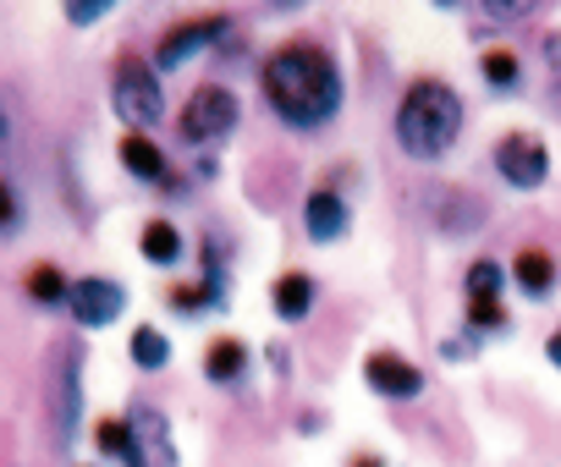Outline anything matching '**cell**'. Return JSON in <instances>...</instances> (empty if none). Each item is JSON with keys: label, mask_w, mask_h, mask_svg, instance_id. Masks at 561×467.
<instances>
[{"label": "cell", "mask_w": 561, "mask_h": 467, "mask_svg": "<svg viewBox=\"0 0 561 467\" xmlns=\"http://www.w3.org/2000/svg\"><path fill=\"white\" fill-rule=\"evenodd\" d=\"M259 89H264V105L298 132L336 121L342 94H347L336 56L314 39H287L280 50H270V61L259 67Z\"/></svg>", "instance_id": "obj_1"}, {"label": "cell", "mask_w": 561, "mask_h": 467, "mask_svg": "<svg viewBox=\"0 0 561 467\" xmlns=\"http://www.w3.org/2000/svg\"><path fill=\"white\" fill-rule=\"evenodd\" d=\"M462 132V100L440 78H419L397 105V143L413 160H440Z\"/></svg>", "instance_id": "obj_2"}, {"label": "cell", "mask_w": 561, "mask_h": 467, "mask_svg": "<svg viewBox=\"0 0 561 467\" xmlns=\"http://www.w3.org/2000/svg\"><path fill=\"white\" fill-rule=\"evenodd\" d=\"M111 105H116V116H122L133 132L154 127V121L165 116V100H160V78H154V67H144L138 56H122L116 72H111Z\"/></svg>", "instance_id": "obj_3"}, {"label": "cell", "mask_w": 561, "mask_h": 467, "mask_svg": "<svg viewBox=\"0 0 561 467\" xmlns=\"http://www.w3.org/2000/svg\"><path fill=\"white\" fill-rule=\"evenodd\" d=\"M237 116H242V105H237L231 89L198 83L193 100L182 105V138H187V143H220V138L237 127Z\"/></svg>", "instance_id": "obj_4"}, {"label": "cell", "mask_w": 561, "mask_h": 467, "mask_svg": "<svg viewBox=\"0 0 561 467\" xmlns=\"http://www.w3.org/2000/svg\"><path fill=\"white\" fill-rule=\"evenodd\" d=\"M78 418H83V358H78V347H67L56 374H50V429H56V451L61 456L78 440Z\"/></svg>", "instance_id": "obj_5"}, {"label": "cell", "mask_w": 561, "mask_h": 467, "mask_svg": "<svg viewBox=\"0 0 561 467\" xmlns=\"http://www.w3.org/2000/svg\"><path fill=\"white\" fill-rule=\"evenodd\" d=\"M495 171H501L506 187L534 192V187H545V176H550V154H545V143H539L534 132H506V138L495 143Z\"/></svg>", "instance_id": "obj_6"}, {"label": "cell", "mask_w": 561, "mask_h": 467, "mask_svg": "<svg viewBox=\"0 0 561 467\" xmlns=\"http://www.w3.org/2000/svg\"><path fill=\"white\" fill-rule=\"evenodd\" d=\"M67 308H72V319H78L83 330H105V325L122 319V308H127V287L111 281V276H78Z\"/></svg>", "instance_id": "obj_7"}, {"label": "cell", "mask_w": 561, "mask_h": 467, "mask_svg": "<svg viewBox=\"0 0 561 467\" xmlns=\"http://www.w3.org/2000/svg\"><path fill=\"white\" fill-rule=\"evenodd\" d=\"M127 423H133V451H127L122 467H176V445H171V429H165L160 407L138 401L127 412Z\"/></svg>", "instance_id": "obj_8"}, {"label": "cell", "mask_w": 561, "mask_h": 467, "mask_svg": "<svg viewBox=\"0 0 561 467\" xmlns=\"http://www.w3.org/2000/svg\"><path fill=\"white\" fill-rule=\"evenodd\" d=\"M364 380H369V390L386 396V401H419L424 385H430L424 369L408 363L402 352H369V358H364Z\"/></svg>", "instance_id": "obj_9"}, {"label": "cell", "mask_w": 561, "mask_h": 467, "mask_svg": "<svg viewBox=\"0 0 561 467\" xmlns=\"http://www.w3.org/2000/svg\"><path fill=\"white\" fill-rule=\"evenodd\" d=\"M220 34H226V17H220V12H215V17H193V23H176L171 34H160L154 67H160V72H176L182 61H193L198 50H209Z\"/></svg>", "instance_id": "obj_10"}, {"label": "cell", "mask_w": 561, "mask_h": 467, "mask_svg": "<svg viewBox=\"0 0 561 467\" xmlns=\"http://www.w3.org/2000/svg\"><path fill=\"white\" fill-rule=\"evenodd\" d=\"M304 231H309V243H342L347 231H353V209L336 187H314L304 198Z\"/></svg>", "instance_id": "obj_11"}, {"label": "cell", "mask_w": 561, "mask_h": 467, "mask_svg": "<svg viewBox=\"0 0 561 467\" xmlns=\"http://www.w3.org/2000/svg\"><path fill=\"white\" fill-rule=\"evenodd\" d=\"M424 192H430L424 209H430V220L446 231V237H462V231H473L484 220V203L473 192H462V187H424Z\"/></svg>", "instance_id": "obj_12"}, {"label": "cell", "mask_w": 561, "mask_h": 467, "mask_svg": "<svg viewBox=\"0 0 561 467\" xmlns=\"http://www.w3.org/2000/svg\"><path fill=\"white\" fill-rule=\"evenodd\" d=\"M314 297H320V281L309 270H287L275 287H270V308L280 325H304L314 314Z\"/></svg>", "instance_id": "obj_13"}, {"label": "cell", "mask_w": 561, "mask_h": 467, "mask_svg": "<svg viewBox=\"0 0 561 467\" xmlns=\"http://www.w3.org/2000/svg\"><path fill=\"white\" fill-rule=\"evenodd\" d=\"M248 369H253V358H248V347L237 341V336H215L209 347H204V380L209 385H242L248 380Z\"/></svg>", "instance_id": "obj_14"}, {"label": "cell", "mask_w": 561, "mask_h": 467, "mask_svg": "<svg viewBox=\"0 0 561 467\" xmlns=\"http://www.w3.org/2000/svg\"><path fill=\"white\" fill-rule=\"evenodd\" d=\"M122 165H127L138 182H165V187H176L165 149H160V143H149L144 132H127V138H122Z\"/></svg>", "instance_id": "obj_15"}, {"label": "cell", "mask_w": 561, "mask_h": 467, "mask_svg": "<svg viewBox=\"0 0 561 467\" xmlns=\"http://www.w3.org/2000/svg\"><path fill=\"white\" fill-rule=\"evenodd\" d=\"M506 276H512V281H517V292H523V297H534V303L556 292V259H550L545 248H523V254L512 259V270H506Z\"/></svg>", "instance_id": "obj_16"}, {"label": "cell", "mask_w": 561, "mask_h": 467, "mask_svg": "<svg viewBox=\"0 0 561 467\" xmlns=\"http://www.w3.org/2000/svg\"><path fill=\"white\" fill-rule=\"evenodd\" d=\"M138 248H144V259H149V265H165V270H171V265H176V259L187 254L182 231H176L171 220H149V225H144V243H138Z\"/></svg>", "instance_id": "obj_17"}, {"label": "cell", "mask_w": 561, "mask_h": 467, "mask_svg": "<svg viewBox=\"0 0 561 467\" xmlns=\"http://www.w3.org/2000/svg\"><path fill=\"white\" fill-rule=\"evenodd\" d=\"M127 352H133V363H138L144 374H160V369L171 363V336L154 330V325H138L133 341H127Z\"/></svg>", "instance_id": "obj_18"}, {"label": "cell", "mask_w": 561, "mask_h": 467, "mask_svg": "<svg viewBox=\"0 0 561 467\" xmlns=\"http://www.w3.org/2000/svg\"><path fill=\"white\" fill-rule=\"evenodd\" d=\"M462 287H468V303H501V292H506V265L473 259L468 276H462Z\"/></svg>", "instance_id": "obj_19"}, {"label": "cell", "mask_w": 561, "mask_h": 467, "mask_svg": "<svg viewBox=\"0 0 561 467\" xmlns=\"http://www.w3.org/2000/svg\"><path fill=\"white\" fill-rule=\"evenodd\" d=\"M479 72H484V83H490L495 94H517V89H523V61H517L512 50H484Z\"/></svg>", "instance_id": "obj_20"}, {"label": "cell", "mask_w": 561, "mask_h": 467, "mask_svg": "<svg viewBox=\"0 0 561 467\" xmlns=\"http://www.w3.org/2000/svg\"><path fill=\"white\" fill-rule=\"evenodd\" d=\"M23 281H28V297H34V303H50V308H56V303L72 297V281L61 276V265H34Z\"/></svg>", "instance_id": "obj_21"}, {"label": "cell", "mask_w": 561, "mask_h": 467, "mask_svg": "<svg viewBox=\"0 0 561 467\" xmlns=\"http://www.w3.org/2000/svg\"><path fill=\"white\" fill-rule=\"evenodd\" d=\"M94 440H100V451H105L111 462H127V451H133V423H127V412H122V418H105V423L94 429Z\"/></svg>", "instance_id": "obj_22"}, {"label": "cell", "mask_w": 561, "mask_h": 467, "mask_svg": "<svg viewBox=\"0 0 561 467\" xmlns=\"http://www.w3.org/2000/svg\"><path fill=\"white\" fill-rule=\"evenodd\" d=\"M501 336L506 330V308L501 303H468V336Z\"/></svg>", "instance_id": "obj_23"}, {"label": "cell", "mask_w": 561, "mask_h": 467, "mask_svg": "<svg viewBox=\"0 0 561 467\" xmlns=\"http://www.w3.org/2000/svg\"><path fill=\"white\" fill-rule=\"evenodd\" d=\"M534 7H539V0H484V17L490 23H523Z\"/></svg>", "instance_id": "obj_24"}, {"label": "cell", "mask_w": 561, "mask_h": 467, "mask_svg": "<svg viewBox=\"0 0 561 467\" xmlns=\"http://www.w3.org/2000/svg\"><path fill=\"white\" fill-rule=\"evenodd\" d=\"M23 220V203H18V187L12 182H0V237H12Z\"/></svg>", "instance_id": "obj_25"}, {"label": "cell", "mask_w": 561, "mask_h": 467, "mask_svg": "<svg viewBox=\"0 0 561 467\" xmlns=\"http://www.w3.org/2000/svg\"><path fill=\"white\" fill-rule=\"evenodd\" d=\"M105 7H111V0H67V17H72L78 28H89V23L105 17Z\"/></svg>", "instance_id": "obj_26"}, {"label": "cell", "mask_w": 561, "mask_h": 467, "mask_svg": "<svg viewBox=\"0 0 561 467\" xmlns=\"http://www.w3.org/2000/svg\"><path fill=\"white\" fill-rule=\"evenodd\" d=\"M545 358H550V363H556V369H561V325H556V330H550V341H545Z\"/></svg>", "instance_id": "obj_27"}, {"label": "cell", "mask_w": 561, "mask_h": 467, "mask_svg": "<svg viewBox=\"0 0 561 467\" xmlns=\"http://www.w3.org/2000/svg\"><path fill=\"white\" fill-rule=\"evenodd\" d=\"M353 467H386V456H358Z\"/></svg>", "instance_id": "obj_28"}, {"label": "cell", "mask_w": 561, "mask_h": 467, "mask_svg": "<svg viewBox=\"0 0 561 467\" xmlns=\"http://www.w3.org/2000/svg\"><path fill=\"white\" fill-rule=\"evenodd\" d=\"M275 7H304V0H275Z\"/></svg>", "instance_id": "obj_29"}, {"label": "cell", "mask_w": 561, "mask_h": 467, "mask_svg": "<svg viewBox=\"0 0 561 467\" xmlns=\"http://www.w3.org/2000/svg\"><path fill=\"white\" fill-rule=\"evenodd\" d=\"M0 138H7V116H0Z\"/></svg>", "instance_id": "obj_30"}, {"label": "cell", "mask_w": 561, "mask_h": 467, "mask_svg": "<svg viewBox=\"0 0 561 467\" xmlns=\"http://www.w3.org/2000/svg\"><path fill=\"white\" fill-rule=\"evenodd\" d=\"M440 7H451V0H440Z\"/></svg>", "instance_id": "obj_31"}]
</instances>
